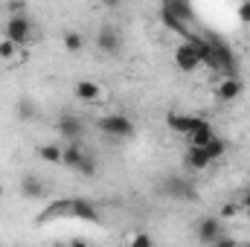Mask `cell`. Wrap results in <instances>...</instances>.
Masks as SVG:
<instances>
[{
    "instance_id": "6da1fadb",
    "label": "cell",
    "mask_w": 250,
    "mask_h": 247,
    "mask_svg": "<svg viewBox=\"0 0 250 247\" xmlns=\"http://www.w3.org/2000/svg\"><path fill=\"white\" fill-rule=\"evenodd\" d=\"M207 38H209V50L204 56V64L209 70L221 73V76H236V56H233V50L224 41H218L215 35H207Z\"/></svg>"
},
{
    "instance_id": "7a4b0ae2",
    "label": "cell",
    "mask_w": 250,
    "mask_h": 247,
    "mask_svg": "<svg viewBox=\"0 0 250 247\" xmlns=\"http://www.w3.org/2000/svg\"><path fill=\"white\" fill-rule=\"evenodd\" d=\"M3 38L15 47H29L35 41V21L32 15H9L3 23Z\"/></svg>"
},
{
    "instance_id": "3957f363",
    "label": "cell",
    "mask_w": 250,
    "mask_h": 247,
    "mask_svg": "<svg viewBox=\"0 0 250 247\" xmlns=\"http://www.w3.org/2000/svg\"><path fill=\"white\" fill-rule=\"evenodd\" d=\"M62 166L79 172V175H84V178H93L96 175V160H93V154L84 151L82 143H67L64 145V163Z\"/></svg>"
},
{
    "instance_id": "277c9868",
    "label": "cell",
    "mask_w": 250,
    "mask_h": 247,
    "mask_svg": "<svg viewBox=\"0 0 250 247\" xmlns=\"http://www.w3.org/2000/svg\"><path fill=\"white\" fill-rule=\"evenodd\" d=\"M96 125H99V131H102L105 137H111V140H131V137L137 134V128H134V123H131V117H125V114H108V117H99Z\"/></svg>"
},
{
    "instance_id": "5b68a950",
    "label": "cell",
    "mask_w": 250,
    "mask_h": 247,
    "mask_svg": "<svg viewBox=\"0 0 250 247\" xmlns=\"http://www.w3.org/2000/svg\"><path fill=\"white\" fill-rule=\"evenodd\" d=\"M195 239L201 245H209V247L215 245L221 239V221H218V215H201L195 221Z\"/></svg>"
},
{
    "instance_id": "8992f818",
    "label": "cell",
    "mask_w": 250,
    "mask_h": 247,
    "mask_svg": "<svg viewBox=\"0 0 250 247\" xmlns=\"http://www.w3.org/2000/svg\"><path fill=\"white\" fill-rule=\"evenodd\" d=\"M73 93H76L79 102H84V105H102V102L108 99V90H105L102 84H96V82H87V79L76 82Z\"/></svg>"
},
{
    "instance_id": "52a82bcc",
    "label": "cell",
    "mask_w": 250,
    "mask_h": 247,
    "mask_svg": "<svg viewBox=\"0 0 250 247\" xmlns=\"http://www.w3.org/2000/svg\"><path fill=\"white\" fill-rule=\"evenodd\" d=\"M245 93V82L239 76H221L215 84V99L218 102H236Z\"/></svg>"
},
{
    "instance_id": "ba28073f",
    "label": "cell",
    "mask_w": 250,
    "mask_h": 247,
    "mask_svg": "<svg viewBox=\"0 0 250 247\" xmlns=\"http://www.w3.org/2000/svg\"><path fill=\"white\" fill-rule=\"evenodd\" d=\"M56 131H59V137L67 140V143H82V137H84V123H82L79 117H73V114H62L59 123H56Z\"/></svg>"
},
{
    "instance_id": "9c48e42d",
    "label": "cell",
    "mask_w": 250,
    "mask_h": 247,
    "mask_svg": "<svg viewBox=\"0 0 250 247\" xmlns=\"http://www.w3.org/2000/svg\"><path fill=\"white\" fill-rule=\"evenodd\" d=\"M172 62H175L178 70L192 73V70H198V67H201V56L195 53V47H192L189 41H181V44L175 47V53H172Z\"/></svg>"
},
{
    "instance_id": "30bf717a",
    "label": "cell",
    "mask_w": 250,
    "mask_h": 247,
    "mask_svg": "<svg viewBox=\"0 0 250 247\" xmlns=\"http://www.w3.org/2000/svg\"><path fill=\"white\" fill-rule=\"evenodd\" d=\"M96 47H99L102 53H108V56H117L120 47H123V35H120V29L111 26V23L99 26V32H96Z\"/></svg>"
},
{
    "instance_id": "8fae6325",
    "label": "cell",
    "mask_w": 250,
    "mask_h": 247,
    "mask_svg": "<svg viewBox=\"0 0 250 247\" xmlns=\"http://www.w3.org/2000/svg\"><path fill=\"white\" fill-rule=\"evenodd\" d=\"M204 123H207V120H201V117H192V114H169V117H166V125H169L175 134H181L184 140H187L192 131H198Z\"/></svg>"
},
{
    "instance_id": "7c38bea8",
    "label": "cell",
    "mask_w": 250,
    "mask_h": 247,
    "mask_svg": "<svg viewBox=\"0 0 250 247\" xmlns=\"http://www.w3.org/2000/svg\"><path fill=\"white\" fill-rule=\"evenodd\" d=\"M67 215L82 218V221H90V224H99V209L87 198H70L67 201Z\"/></svg>"
},
{
    "instance_id": "4fadbf2b",
    "label": "cell",
    "mask_w": 250,
    "mask_h": 247,
    "mask_svg": "<svg viewBox=\"0 0 250 247\" xmlns=\"http://www.w3.org/2000/svg\"><path fill=\"white\" fill-rule=\"evenodd\" d=\"M184 163H187V169H192V172H204V169L212 166V160L207 157L204 148H189V145H187V154H184Z\"/></svg>"
},
{
    "instance_id": "5bb4252c",
    "label": "cell",
    "mask_w": 250,
    "mask_h": 247,
    "mask_svg": "<svg viewBox=\"0 0 250 247\" xmlns=\"http://www.w3.org/2000/svg\"><path fill=\"white\" fill-rule=\"evenodd\" d=\"M209 140H215V128H212L209 123H204L198 131H192V134L187 137V145L189 148H207Z\"/></svg>"
},
{
    "instance_id": "9a60e30c",
    "label": "cell",
    "mask_w": 250,
    "mask_h": 247,
    "mask_svg": "<svg viewBox=\"0 0 250 247\" xmlns=\"http://www.w3.org/2000/svg\"><path fill=\"white\" fill-rule=\"evenodd\" d=\"M160 21H163V26H166V29H172V32L184 35V41H187V38H189V32H192V29H189L187 23H184L181 18H175V15H172V12L166 9V6H160Z\"/></svg>"
},
{
    "instance_id": "2e32d148",
    "label": "cell",
    "mask_w": 250,
    "mask_h": 247,
    "mask_svg": "<svg viewBox=\"0 0 250 247\" xmlns=\"http://www.w3.org/2000/svg\"><path fill=\"white\" fill-rule=\"evenodd\" d=\"M163 6H166L175 18H181L184 23H192V21H195V9H192V6H187V3H181V0H166Z\"/></svg>"
},
{
    "instance_id": "e0dca14e",
    "label": "cell",
    "mask_w": 250,
    "mask_h": 247,
    "mask_svg": "<svg viewBox=\"0 0 250 247\" xmlns=\"http://www.w3.org/2000/svg\"><path fill=\"white\" fill-rule=\"evenodd\" d=\"M21 195H23V198H41V195H44V184H41L38 178H32V175H23V181H21Z\"/></svg>"
},
{
    "instance_id": "ac0fdd59",
    "label": "cell",
    "mask_w": 250,
    "mask_h": 247,
    "mask_svg": "<svg viewBox=\"0 0 250 247\" xmlns=\"http://www.w3.org/2000/svg\"><path fill=\"white\" fill-rule=\"evenodd\" d=\"M38 157L47 160V163H64V148L56 143H47V145H38Z\"/></svg>"
},
{
    "instance_id": "d6986e66",
    "label": "cell",
    "mask_w": 250,
    "mask_h": 247,
    "mask_svg": "<svg viewBox=\"0 0 250 247\" xmlns=\"http://www.w3.org/2000/svg\"><path fill=\"white\" fill-rule=\"evenodd\" d=\"M204 151H207V157H209L212 163H218V160H221V157L227 154V143H224V140H221V137L215 134V140H209V145H207Z\"/></svg>"
},
{
    "instance_id": "ffe728a7",
    "label": "cell",
    "mask_w": 250,
    "mask_h": 247,
    "mask_svg": "<svg viewBox=\"0 0 250 247\" xmlns=\"http://www.w3.org/2000/svg\"><path fill=\"white\" fill-rule=\"evenodd\" d=\"M62 44H64V50H67V53H82V50H84V38H82L79 32H73V29H70V32H64Z\"/></svg>"
},
{
    "instance_id": "44dd1931",
    "label": "cell",
    "mask_w": 250,
    "mask_h": 247,
    "mask_svg": "<svg viewBox=\"0 0 250 247\" xmlns=\"http://www.w3.org/2000/svg\"><path fill=\"white\" fill-rule=\"evenodd\" d=\"M125 247H157V245H154V239H151L148 233H143V230H134V233L128 236Z\"/></svg>"
},
{
    "instance_id": "7402d4cb",
    "label": "cell",
    "mask_w": 250,
    "mask_h": 247,
    "mask_svg": "<svg viewBox=\"0 0 250 247\" xmlns=\"http://www.w3.org/2000/svg\"><path fill=\"white\" fill-rule=\"evenodd\" d=\"M166 189H169L172 195H178V198H195V189H192L187 181H178V178H175V181H169Z\"/></svg>"
},
{
    "instance_id": "603a6c76",
    "label": "cell",
    "mask_w": 250,
    "mask_h": 247,
    "mask_svg": "<svg viewBox=\"0 0 250 247\" xmlns=\"http://www.w3.org/2000/svg\"><path fill=\"white\" fill-rule=\"evenodd\" d=\"M18 50H21V47H15L12 41H6V38L0 41V59H3V62L15 64V62H18Z\"/></svg>"
},
{
    "instance_id": "cb8c5ba5",
    "label": "cell",
    "mask_w": 250,
    "mask_h": 247,
    "mask_svg": "<svg viewBox=\"0 0 250 247\" xmlns=\"http://www.w3.org/2000/svg\"><path fill=\"white\" fill-rule=\"evenodd\" d=\"M239 204L236 201H227V204H221V209H218V221H230V218H236L239 215Z\"/></svg>"
},
{
    "instance_id": "d4e9b609",
    "label": "cell",
    "mask_w": 250,
    "mask_h": 247,
    "mask_svg": "<svg viewBox=\"0 0 250 247\" xmlns=\"http://www.w3.org/2000/svg\"><path fill=\"white\" fill-rule=\"evenodd\" d=\"M35 117V105L29 99H21L18 102V120H32Z\"/></svg>"
},
{
    "instance_id": "484cf974",
    "label": "cell",
    "mask_w": 250,
    "mask_h": 247,
    "mask_svg": "<svg viewBox=\"0 0 250 247\" xmlns=\"http://www.w3.org/2000/svg\"><path fill=\"white\" fill-rule=\"evenodd\" d=\"M239 21H242V23H250V0H245V3L239 6Z\"/></svg>"
},
{
    "instance_id": "4316f807",
    "label": "cell",
    "mask_w": 250,
    "mask_h": 247,
    "mask_svg": "<svg viewBox=\"0 0 250 247\" xmlns=\"http://www.w3.org/2000/svg\"><path fill=\"white\" fill-rule=\"evenodd\" d=\"M212 247H242V245H239V242H233V239H227V236H221Z\"/></svg>"
},
{
    "instance_id": "83f0119b",
    "label": "cell",
    "mask_w": 250,
    "mask_h": 247,
    "mask_svg": "<svg viewBox=\"0 0 250 247\" xmlns=\"http://www.w3.org/2000/svg\"><path fill=\"white\" fill-rule=\"evenodd\" d=\"M239 206H242V212L250 218V189L245 192V198H242V204H239Z\"/></svg>"
},
{
    "instance_id": "f1b7e54d",
    "label": "cell",
    "mask_w": 250,
    "mask_h": 247,
    "mask_svg": "<svg viewBox=\"0 0 250 247\" xmlns=\"http://www.w3.org/2000/svg\"><path fill=\"white\" fill-rule=\"evenodd\" d=\"M67 247H90V245H87V242H82V239H73Z\"/></svg>"
},
{
    "instance_id": "f546056e",
    "label": "cell",
    "mask_w": 250,
    "mask_h": 247,
    "mask_svg": "<svg viewBox=\"0 0 250 247\" xmlns=\"http://www.w3.org/2000/svg\"><path fill=\"white\" fill-rule=\"evenodd\" d=\"M0 198H3V184H0Z\"/></svg>"
}]
</instances>
